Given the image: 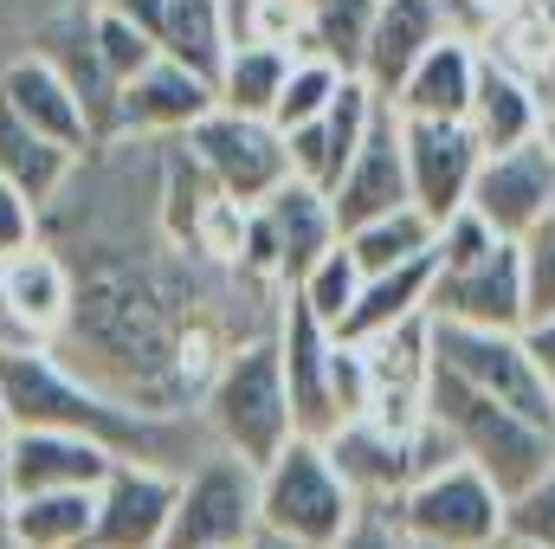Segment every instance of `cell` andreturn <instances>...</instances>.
Here are the masks:
<instances>
[{
	"instance_id": "obj_1",
	"label": "cell",
	"mask_w": 555,
	"mask_h": 549,
	"mask_svg": "<svg viewBox=\"0 0 555 549\" xmlns=\"http://www.w3.org/2000/svg\"><path fill=\"white\" fill-rule=\"evenodd\" d=\"M0 395H7L13 426H65V433L111 446L117 459H155L175 472H188L201 459V426L188 413H155L117 388H104L98 375L65 362L52 343L0 349Z\"/></svg>"
},
{
	"instance_id": "obj_2",
	"label": "cell",
	"mask_w": 555,
	"mask_h": 549,
	"mask_svg": "<svg viewBox=\"0 0 555 549\" xmlns=\"http://www.w3.org/2000/svg\"><path fill=\"white\" fill-rule=\"evenodd\" d=\"M426 413L452 433L459 459H472L504 498H517L530 478H543L555 465L550 426H537L530 413H517V408H504V401H491V395H478V388H465L446 369H426Z\"/></svg>"
},
{
	"instance_id": "obj_3",
	"label": "cell",
	"mask_w": 555,
	"mask_h": 549,
	"mask_svg": "<svg viewBox=\"0 0 555 549\" xmlns=\"http://www.w3.org/2000/svg\"><path fill=\"white\" fill-rule=\"evenodd\" d=\"M356 511H362V498L336 472V459H330V446L317 433H291L259 465V531H278V537L310 544V549H330L356 524Z\"/></svg>"
},
{
	"instance_id": "obj_4",
	"label": "cell",
	"mask_w": 555,
	"mask_h": 549,
	"mask_svg": "<svg viewBox=\"0 0 555 549\" xmlns=\"http://www.w3.org/2000/svg\"><path fill=\"white\" fill-rule=\"evenodd\" d=\"M207 433H214V446L240 452L246 465H266L278 446L297 433L284 362H278V336L240 343L220 362V375L207 382Z\"/></svg>"
},
{
	"instance_id": "obj_5",
	"label": "cell",
	"mask_w": 555,
	"mask_h": 549,
	"mask_svg": "<svg viewBox=\"0 0 555 549\" xmlns=\"http://www.w3.org/2000/svg\"><path fill=\"white\" fill-rule=\"evenodd\" d=\"M408 544L414 549H498L504 544V491L472 465V459H446L433 472H420L401 498H388Z\"/></svg>"
},
{
	"instance_id": "obj_6",
	"label": "cell",
	"mask_w": 555,
	"mask_h": 549,
	"mask_svg": "<svg viewBox=\"0 0 555 549\" xmlns=\"http://www.w3.org/2000/svg\"><path fill=\"white\" fill-rule=\"evenodd\" d=\"M426 349H433V369L459 375L465 388L530 413L537 426L555 433V395L524 349V330H472V323H433L426 317Z\"/></svg>"
},
{
	"instance_id": "obj_7",
	"label": "cell",
	"mask_w": 555,
	"mask_h": 549,
	"mask_svg": "<svg viewBox=\"0 0 555 549\" xmlns=\"http://www.w3.org/2000/svg\"><path fill=\"white\" fill-rule=\"evenodd\" d=\"M259 531V465L214 446L181 472L168 549H246Z\"/></svg>"
},
{
	"instance_id": "obj_8",
	"label": "cell",
	"mask_w": 555,
	"mask_h": 549,
	"mask_svg": "<svg viewBox=\"0 0 555 549\" xmlns=\"http://www.w3.org/2000/svg\"><path fill=\"white\" fill-rule=\"evenodd\" d=\"M336 240H343V227L330 214V194L304 175H284L259 207L240 214V259L284 284H297Z\"/></svg>"
},
{
	"instance_id": "obj_9",
	"label": "cell",
	"mask_w": 555,
	"mask_h": 549,
	"mask_svg": "<svg viewBox=\"0 0 555 549\" xmlns=\"http://www.w3.org/2000/svg\"><path fill=\"white\" fill-rule=\"evenodd\" d=\"M181 149L201 162V175L214 181V194L233 201V207H259L278 181L291 175L284 130H278L272 117H246V111H227V104H214L181 137Z\"/></svg>"
},
{
	"instance_id": "obj_10",
	"label": "cell",
	"mask_w": 555,
	"mask_h": 549,
	"mask_svg": "<svg viewBox=\"0 0 555 549\" xmlns=\"http://www.w3.org/2000/svg\"><path fill=\"white\" fill-rule=\"evenodd\" d=\"M426 317L433 323H472V330H524L530 297H524L517 240H498L491 253H478L465 266H439L433 291H426Z\"/></svg>"
},
{
	"instance_id": "obj_11",
	"label": "cell",
	"mask_w": 555,
	"mask_h": 549,
	"mask_svg": "<svg viewBox=\"0 0 555 549\" xmlns=\"http://www.w3.org/2000/svg\"><path fill=\"white\" fill-rule=\"evenodd\" d=\"M181 472L155 459H117L98 485V518H91V549H168V518H175Z\"/></svg>"
},
{
	"instance_id": "obj_12",
	"label": "cell",
	"mask_w": 555,
	"mask_h": 549,
	"mask_svg": "<svg viewBox=\"0 0 555 549\" xmlns=\"http://www.w3.org/2000/svg\"><path fill=\"white\" fill-rule=\"evenodd\" d=\"M465 207H478L491 220L498 240H524L537 220L555 214V155L543 149V137L517 142V149H491L472 175Z\"/></svg>"
},
{
	"instance_id": "obj_13",
	"label": "cell",
	"mask_w": 555,
	"mask_h": 549,
	"mask_svg": "<svg viewBox=\"0 0 555 549\" xmlns=\"http://www.w3.org/2000/svg\"><path fill=\"white\" fill-rule=\"evenodd\" d=\"M401 155H408V194H414L420 214H433V220L465 207L472 175L485 162L478 137L465 124H446V117H401Z\"/></svg>"
},
{
	"instance_id": "obj_14",
	"label": "cell",
	"mask_w": 555,
	"mask_h": 549,
	"mask_svg": "<svg viewBox=\"0 0 555 549\" xmlns=\"http://www.w3.org/2000/svg\"><path fill=\"white\" fill-rule=\"evenodd\" d=\"M0 452H7L13 498L20 491H98L104 472L117 465L111 446H98L85 433H65V426H13Z\"/></svg>"
},
{
	"instance_id": "obj_15",
	"label": "cell",
	"mask_w": 555,
	"mask_h": 549,
	"mask_svg": "<svg viewBox=\"0 0 555 549\" xmlns=\"http://www.w3.org/2000/svg\"><path fill=\"white\" fill-rule=\"evenodd\" d=\"M278 362H284V388H291V413L297 433H330L336 426V401H330V356H336V330L291 291L284 317H278Z\"/></svg>"
},
{
	"instance_id": "obj_16",
	"label": "cell",
	"mask_w": 555,
	"mask_h": 549,
	"mask_svg": "<svg viewBox=\"0 0 555 549\" xmlns=\"http://www.w3.org/2000/svg\"><path fill=\"white\" fill-rule=\"evenodd\" d=\"M401 201H414L408 194V155H401V111L382 104L375 124H369V137H362V149H356V162L330 188V214L349 233V227H362V220H375V214H388Z\"/></svg>"
},
{
	"instance_id": "obj_17",
	"label": "cell",
	"mask_w": 555,
	"mask_h": 549,
	"mask_svg": "<svg viewBox=\"0 0 555 549\" xmlns=\"http://www.w3.org/2000/svg\"><path fill=\"white\" fill-rule=\"evenodd\" d=\"M214 78L181 65V59H155L117 91V130L137 137H188L207 111H214Z\"/></svg>"
},
{
	"instance_id": "obj_18",
	"label": "cell",
	"mask_w": 555,
	"mask_h": 549,
	"mask_svg": "<svg viewBox=\"0 0 555 549\" xmlns=\"http://www.w3.org/2000/svg\"><path fill=\"white\" fill-rule=\"evenodd\" d=\"M388 98H375L362 78H343V91L330 98V111L323 117H310V124H297V130H284V149H291V175H304V181H317L323 194L343 181V168L356 162V149L369 137V124H375V111H382Z\"/></svg>"
},
{
	"instance_id": "obj_19",
	"label": "cell",
	"mask_w": 555,
	"mask_h": 549,
	"mask_svg": "<svg viewBox=\"0 0 555 549\" xmlns=\"http://www.w3.org/2000/svg\"><path fill=\"white\" fill-rule=\"evenodd\" d=\"M336 472L356 485L362 505L375 498H401L414 485V426H395V420H375V413H356L343 426L323 433Z\"/></svg>"
},
{
	"instance_id": "obj_20",
	"label": "cell",
	"mask_w": 555,
	"mask_h": 549,
	"mask_svg": "<svg viewBox=\"0 0 555 549\" xmlns=\"http://www.w3.org/2000/svg\"><path fill=\"white\" fill-rule=\"evenodd\" d=\"M452 33V13L446 0H375V20H369V46H362V65L356 78L375 91V98H395L401 78L414 72V59Z\"/></svg>"
},
{
	"instance_id": "obj_21",
	"label": "cell",
	"mask_w": 555,
	"mask_h": 549,
	"mask_svg": "<svg viewBox=\"0 0 555 549\" xmlns=\"http://www.w3.org/2000/svg\"><path fill=\"white\" fill-rule=\"evenodd\" d=\"M0 104L20 117V124H33L39 137L65 142V149H98V130H91V117H85V104L72 98V85L59 78V65L46 59V52H26V59H13L7 72H0Z\"/></svg>"
},
{
	"instance_id": "obj_22",
	"label": "cell",
	"mask_w": 555,
	"mask_h": 549,
	"mask_svg": "<svg viewBox=\"0 0 555 549\" xmlns=\"http://www.w3.org/2000/svg\"><path fill=\"white\" fill-rule=\"evenodd\" d=\"M0 291H7V310L20 317V330L33 343H59L65 336L72 304H78V284H72L59 253H46L39 240L20 246V253H7L0 259Z\"/></svg>"
},
{
	"instance_id": "obj_23",
	"label": "cell",
	"mask_w": 555,
	"mask_h": 549,
	"mask_svg": "<svg viewBox=\"0 0 555 549\" xmlns=\"http://www.w3.org/2000/svg\"><path fill=\"white\" fill-rule=\"evenodd\" d=\"M478 39L465 33H439L426 52L414 59V72L401 78V91L388 98L401 117H446V124H465V104H472V85H478Z\"/></svg>"
},
{
	"instance_id": "obj_24",
	"label": "cell",
	"mask_w": 555,
	"mask_h": 549,
	"mask_svg": "<svg viewBox=\"0 0 555 549\" xmlns=\"http://www.w3.org/2000/svg\"><path fill=\"white\" fill-rule=\"evenodd\" d=\"M465 130L478 137V149H517L543 130V98L524 72H511L504 59H478V85H472V104H465Z\"/></svg>"
},
{
	"instance_id": "obj_25",
	"label": "cell",
	"mask_w": 555,
	"mask_h": 549,
	"mask_svg": "<svg viewBox=\"0 0 555 549\" xmlns=\"http://www.w3.org/2000/svg\"><path fill=\"white\" fill-rule=\"evenodd\" d=\"M142 33L155 39L162 59H181L194 72H220L227 59V20H220V0H117Z\"/></svg>"
},
{
	"instance_id": "obj_26",
	"label": "cell",
	"mask_w": 555,
	"mask_h": 549,
	"mask_svg": "<svg viewBox=\"0 0 555 549\" xmlns=\"http://www.w3.org/2000/svg\"><path fill=\"white\" fill-rule=\"evenodd\" d=\"M433 272H439V253H433V246H426L420 259H408V266L369 272L362 278V291H356V304H349V317L336 323V336H343V343H369V336H388V330H401V323L426 317Z\"/></svg>"
},
{
	"instance_id": "obj_27",
	"label": "cell",
	"mask_w": 555,
	"mask_h": 549,
	"mask_svg": "<svg viewBox=\"0 0 555 549\" xmlns=\"http://www.w3.org/2000/svg\"><path fill=\"white\" fill-rule=\"evenodd\" d=\"M46 59L59 65V78H65V85H72V98L85 104V117H91L98 142L117 137V85H111V72H104V59H98L91 13H72V20H59V26L46 33Z\"/></svg>"
},
{
	"instance_id": "obj_28",
	"label": "cell",
	"mask_w": 555,
	"mask_h": 549,
	"mask_svg": "<svg viewBox=\"0 0 555 549\" xmlns=\"http://www.w3.org/2000/svg\"><path fill=\"white\" fill-rule=\"evenodd\" d=\"M78 162H85L78 149L39 137L33 124H20V117L0 104V181H13L39 214L65 194V181H72V168H78Z\"/></svg>"
},
{
	"instance_id": "obj_29",
	"label": "cell",
	"mask_w": 555,
	"mask_h": 549,
	"mask_svg": "<svg viewBox=\"0 0 555 549\" xmlns=\"http://www.w3.org/2000/svg\"><path fill=\"white\" fill-rule=\"evenodd\" d=\"M98 491H20L13 498V549H91Z\"/></svg>"
},
{
	"instance_id": "obj_30",
	"label": "cell",
	"mask_w": 555,
	"mask_h": 549,
	"mask_svg": "<svg viewBox=\"0 0 555 549\" xmlns=\"http://www.w3.org/2000/svg\"><path fill=\"white\" fill-rule=\"evenodd\" d=\"M291 72V46H266V39H246V46H227L220 72H214V98L227 111H246V117H272V98Z\"/></svg>"
},
{
	"instance_id": "obj_31",
	"label": "cell",
	"mask_w": 555,
	"mask_h": 549,
	"mask_svg": "<svg viewBox=\"0 0 555 549\" xmlns=\"http://www.w3.org/2000/svg\"><path fill=\"white\" fill-rule=\"evenodd\" d=\"M433 233H439V220H433V214H420L414 201H401V207H388V214H375V220L349 227V233H343V246L356 253V266H362V278H369V272H388V266L420 259V253L433 246Z\"/></svg>"
},
{
	"instance_id": "obj_32",
	"label": "cell",
	"mask_w": 555,
	"mask_h": 549,
	"mask_svg": "<svg viewBox=\"0 0 555 549\" xmlns=\"http://www.w3.org/2000/svg\"><path fill=\"white\" fill-rule=\"evenodd\" d=\"M369 20H375V0H304V39H297V52H323L330 65H343L356 78L362 46H369Z\"/></svg>"
},
{
	"instance_id": "obj_33",
	"label": "cell",
	"mask_w": 555,
	"mask_h": 549,
	"mask_svg": "<svg viewBox=\"0 0 555 549\" xmlns=\"http://www.w3.org/2000/svg\"><path fill=\"white\" fill-rule=\"evenodd\" d=\"M343 65H330L323 52H291V72H284V85H278L272 98V124L278 130H297V124H310V117H323L330 111V98L343 91Z\"/></svg>"
},
{
	"instance_id": "obj_34",
	"label": "cell",
	"mask_w": 555,
	"mask_h": 549,
	"mask_svg": "<svg viewBox=\"0 0 555 549\" xmlns=\"http://www.w3.org/2000/svg\"><path fill=\"white\" fill-rule=\"evenodd\" d=\"M91 39H98V59H104V72H111V85H117V91L137 78L142 65H155V59H162V52H155V39L142 33L117 0L91 7Z\"/></svg>"
},
{
	"instance_id": "obj_35",
	"label": "cell",
	"mask_w": 555,
	"mask_h": 549,
	"mask_svg": "<svg viewBox=\"0 0 555 549\" xmlns=\"http://www.w3.org/2000/svg\"><path fill=\"white\" fill-rule=\"evenodd\" d=\"M291 291H297V297H304V304H310V310L330 323V330H336V323L349 317L356 291H362V266H356V253L336 240V246H330V253H323V259H317V266H310L304 278H297Z\"/></svg>"
},
{
	"instance_id": "obj_36",
	"label": "cell",
	"mask_w": 555,
	"mask_h": 549,
	"mask_svg": "<svg viewBox=\"0 0 555 549\" xmlns=\"http://www.w3.org/2000/svg\"><path fill=\"white\" fill-rule=\"evenodd\" d=\"M504 537L555 549V465L543 472V478H530V485L504 505Z\"/></svg>"
},
{
	"instance_id": "obj_37",
	"label": "cell",
	"mask_w": 555,
	"mask_h": 549,
	"mask_svg": "<svg viewBox=\"0 0 555 549\" xmlns=\"http://www.w3.org/2000/svg\"><path fill=\"white\" fill-rule=\"evenodd\" d=\"M517 253H524V297H530V317H555V214L537 220V227L517 240Z\"/></svg>"
},
{
	"instance_id": "obj_38",
	"label": "cell",
	"mask_w": 555,
	"mask_h": 549,
	"mask_svg": "<svg viewBox=\"0 0 555 549\" xmlns=\"http://www.w3.org/2000/svg\"><path fill=\"white\" fill-rule=\"evenodd\" d=\"M330 549H414V544H408V531H401L395 505H388V498H375V505H362V511H356V524H349Z\"/></svg>"
},
{
	"instance_id": "obj_39",
	"label": "cell",
	"mask_w": 555,
	"mask_h": 549,
	"mask_svg": "<svg viewBox=\"0 0 555 549\" xmlns=\"http://www.w3.org/2000/svg\"><path fill=\"white\" fill-rule=\"evenodd\" d=\"M33 240H39V207L13 181H0V259L20 253V246H33Z\"/></svg>"
},
{
	"instance_id": "obj_40",
	"label": "cell",
	"mask_w": 555,
	"mask_h": 549,
	"mask_svg": "<svg viewBox=\"0 0 555 549\" xmlns=\"http://www.w3.org/2000/svg\"><path fill=\"white\" fill-rule=\"evenodd\" d=\"M524 349H530L537 375L550 382V395H555V317H530V323H524Z\"/></svg>"
},
{
	"instance_id": "obj_41",
	"label": "cell",
	"mask_w": 555,
	"mask_h": 549,
	"mask_svg": "<svg viewBox=\"0 0 555 549\" xmlns=\"http://www.w3.org/2000/svg\"><path fill=\"white\" fill-rule=\"evenodd\" d=\"M0 549H13V478H7V452H0Z\"/></svg>"
},
{
	"instance_id": "obj_42",
	"label": "cell",
	"mask_w": 555,
	"mask_h": 549,
	"mask_svg": "<svg viewBox=\"0 0 555 549\" xmlns=\"http://www.w3.org/2000/svg\"><path fill=\"white\" fill-rule=\"evenodd\" d=\"M543 20H550V65H543V78H537V98L555 104V0H543Z\"/></svg>"
},
{
	"instance_id": "obj_43",
	"label": "cell",
	"mask_w": 555,
	"mask_h": 549,
	"mask_svg": "<svg viewBox=\"0 0 555 549\" xmlns=\"http://www.w3.org/2000/svg\"><path fill=\"white\" fill-rule=\"evenodd\" d=\"M20 343H33V336L20 330V317L7 310V291H0V349H20Z\"/></svg>"
},
{
	"instance_id": "obj_44",
	"label": "cell",
	"mask_w": 555,
	"mask_h": 549,
	"mask_svg": "<svg viewBox=\"0 0 555 549\" xmlns=\"http://www.w3.org/2000/svg\"><path fill=\"white\" fill-rule=\"evenodd\" d=\"M246 549H310V544H291V537H278V531H253Z\"/></svg>"
},
{
	"instance_id": "obj_45",
	"label": "cell",
	"mask_w": 555,
	"mask_h": 549,
	"mask_svg": "<svg viewBox=\"0 0 555 549\" xmlns=\"http://www.w3.org/2000/svg\"><path fill=\"white\" fill-rule=\"evenodd\" d=\"M537 137H543V149L555 155V104H543V130H537Z\"/></svg>"
},
{
	"instance_id": "obj_46",
	"label": "cell",
	"mask_w": 555,
	"mask_h": 549,
	"mask_svg": "<svg viewBox=\"0 0 555 549\" xmlns=\"http://www.w3.org/2000/svg\"><path fill=\"white\" fill-rule=\"evenodd\" d=\"M7 433H13V413H7V395H0V446H7Z\"/></svg>"
},
{
	"instance_id": "obj_47",
	"label": "cell",
	"mask_w": 555,
	"mask_h": 549,
	"mask_svg": "<svg viewBox=\"0 0 555 549\" xmlns=\"http://www.w3.org/2000/svg\"><path fill=\"white\" fill-rule=\"evenodd\" d=\"M498 549H537V544H517V537H504V544H498Z\"/></svg>"
}]
</instances>
